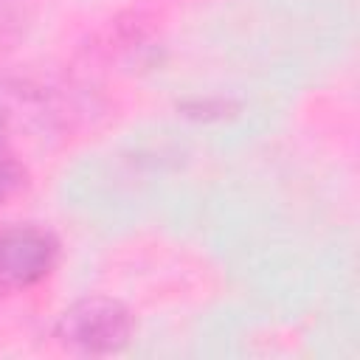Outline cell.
Listing matches in <instances>:
<instances>
[{
  "instance_id": "cell-2",
  "label": "cell",
  "mask_w": 360,
  "mask_h": 360,
  "mask_svg": "<svg viewBox=\"0 0 360 360\" xmlns=\"http://www.w3.org/2000/svg\"><path fill=\"white\" fill-rule=\"evenodd\" d=\"M59 262V242L37 225H14L0 231V298L31 290Z\"/></svg>"
},
{
  "instance_id": "cell-1",
  "label": "cell",
  "mask_w": 360,
  "mask_h": 360,
  "mask_svg": "<svg viewBox=\"0 0 360 360\" xmlns=\"http://www.w3.org/2000/svg\"><path fill=\"white\" fill-rule=\"evenodd\" d=\"M135 335L127 304L110 295H84L65 307L53 323V338L65 352L96 357L121 352Z\"/></svg>"
}]
</instances>
